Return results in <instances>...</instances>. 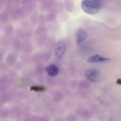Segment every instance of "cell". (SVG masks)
Listing matches in <instances>:
<instances>
[{
  "label": "cell",
  "instance_id": "6",
  "mask_svg": "<svg viewBox=\"0 0 121 121\" xmlns=\"http://www.w3.org/2000/svg\"><path fill=\"white\" fill-rule=\"evenodd\" d=\"M65 46L63 44L57 45L55 48V54L58 58H61L65 52Z\"/></svg>",
  "mask_w": 121,
  "mask_h": 121
},
{
  "label": "cell",
  "instance_id": "3",
  "mask_svg": "<svg viewBox=\"0 0 121 121\" xmlns=\"http://www.w3.org/2000/svg\"><path fill=\"white\" fill-rule=\"evenodd\" d=\"M87 34L85 30L83 29H79L77 31L76 34V41L78 43H80L83 41L87 37Z\"/></svg>",
  "mask_w": 121,
  "mask_h": 121
},
{
  "label": "cell",
  "instance_id": "5",
  "mask_svg": "<svg viewBox=\"0 0 121 121\" xmlns=\"http://www.w3.org/2000/svg\"><path fill=\"white\" fill-rule=\"evenodd\" d=\"M109 60V59L107 58L103 57L99 55H95L93 56H91L87 59V61L89 63H99V62H105Z\"/></svg>",
  "mask_w": 121,
  "mask_h": 121
},
{
  "label": "cell",
  "instance_id": "2",
  "mask_svg": "<svg viewBox=\"0 0 121 121\" xmlns=\"http://www.w3.org/2000/svg\"><path fill=\"white\" fill-rule=\"evenodd\" d=\"M99 76H100V73L99 71L96 69H89L86 71L85 73V77L86 79L92 82H98Z\"/></svg>",
  "mask_w": 121,
  "mask_h": 121
},
{
  "label": "cell",
  "instance_id": "4",
  "mask_svg": "<svg viewBox=\"0 0 121 121\" xmlns=\"http://www.w3.org/2000/svg\"><path fill=\"white\" fill-rule=\"evenodd\" d=\"M46 72L50 76H55L59 73V68L56 65H51L46 67Z\"/></svg>",
  "mask_w": 121,
  "mask_h": 121
},
{
  "label": "cell",
  "instance_id": "1",
  "mask_svg": "<svg viewBox=\"0 0 121 121\" xmlns=\"http://www.w3.org/2000/svg\"><path fill=\"white\" fill-rule=\"evenodd\" d=\"M82 7L85 13L93 15L99 12L100 7V5L96 2L90 0H83L82 3Z\"/></svg>",
  "mask_w": 121,
  "mask_h": 121
}]
</instances>
